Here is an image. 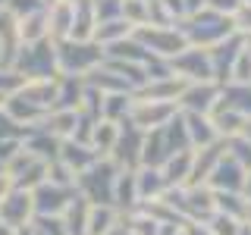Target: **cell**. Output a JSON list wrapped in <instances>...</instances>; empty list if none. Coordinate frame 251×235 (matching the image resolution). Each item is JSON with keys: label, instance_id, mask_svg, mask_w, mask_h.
Wrapping results in <instances>:
<instances>
[{"label": "cell", "instance_id": "2", "mask_svg": "<svg viewBox=\"0 0 251 235\" xmlns=\"http://www.w3.org/2000/svg\"><path fill=\"white\" fill-rule=\"evenodd\" d=\"M107 60V50L98 41H75V38H66L57 50V63L66 69V75H88L100 63Z\"/></svg>", "mask_w": 251, "mask_h": 235}, {"label": "cell", "instance_id": "22", "mask_svg": "<svg viewBox=\"0 0 251 235\" xmlns=\"http://www.w3.org/2000/svg\"><path fill=\"white\" fill-rule=\"evenodd\" d=\"M245 226H251V204H248V213H245Z\"/></svg>", "mask_w": 251, "mask_h": 235}, {"label": "cell", "instance_id": "6", "mask_svg": "<svg viewBox=\"0 0 251 235\" xmlns=\"http://www.w3.org/2000/svg\"><path fill=\"white\" fill-rule=\"evenodd\" d=\"M179 113L176 104H167V100H145V97H132V107H129V119L135 129L141 132H151V129H160L167 125L173 116Z\"/></svg>", "mask_w": 251, "mask_h": 235}, {"label": "cell", "instance_id": "20", "mask_svg": "<svg viewBox=\"0 0 251 235\" xmlns=\"http://www.w3.org/2000/svg\"><path fill=\"white\" fill-rule=\"evenodd\" d=\"M182 3H185V19H188V16L201 13L204 6H207V0H182Z\"/></svg>", "mask_w": 251, "mask_h": 235}, {"label": "cell", "instance_id": "4", "mask_svg": "<svg viewBox=\"0 0 251 235\" xmlns=\"http://www.w3.org/2000/svg\"><path fill=\"white\" fill-rule=\"evenodd\" d=\"M132 35H135L138 41L145 44L154 57H160V60H173L176 53H182L188 47L185 31L176 28V25H141V28L132 31Z\"/></svg>", "mask_w": 251, "mask_h": 235}, {"label": "cell", "instance_id": "19", "mask_svg": "<svg viewBox=\"0 0 251 235\" xmlns=\"http://www.w3.org/2000/svg\"><path fill=\"white\" fill-rule=\"evenodd\" d=\"M242 6H245V0H207V10H214L220 16H232V19Z\"/></svg>", "mask_w": 251, "mask_h": 235}, {"label": "cell", "instance_id": "18", "mask_svg": "<svg viewBox=\"0 0 251 235\" xmlns=\"http://www.w3.org/2000/svg\"><path fill=\"white\" fill-rule=\"evenodd\" d=\"M94 16H98V22L123 19V0H94Z\"/></svg>", "mask_w": 251, "mask_h": 235}, {"label": "cell", "instance_id": "17", "mask_svg": "<svg viewBox=\"0 0 251 235\" xmlns=\"http://www.w3.org/2000/svg\"><path fill=\"white\" fill-rule=\"evenodd\" d=\"M207 229L214 232V235H239L242 232V219H235V216H229V213H217L207 219Z\"/></svg>", "mask_w": 251, "mask_h": 235}, {"label": "cell", "instance_id": "12", "mask_svg": "<svg viewBox=\"0 0 251 235\" xmlns=\"http://www.w3.org/2000/svg\"><path fill=\"white\" fill-rule=\"evenodd\" d=\"M192 163H195V151H179L173 154L167 163L160 166L163 179H167V185H188V179H192Z\"/></svg>", "mask_w": 251, "mask_h": 235}, {"label": "cell", "instance_id": "13", "mask_svg": "<svg viewBox=\"0 0 251 235\" xmlns=\"http://www.w3.org/2000/svg\"><path fill=\"white\" fill-rule=\"evenodd\" d=\"M116 219H120V213H116L113 204H91L85 235H110V229L116 226Z\"/></svg>", "mask_w": 251, "mask_h": 235}, {"label": "cell", "instance_id": "15", "mask_svg": "<svg viewBox=\"0 0 251 235\" xmlns=\"http://www.w3.org/2000/svg\"><path fill=\"white\" fill-rule=\"evenodd\" d=\"M220 100L223 104H229L232 110H239L245 119H251V85H223V94H220Z\"/></svg>", "mask_w": 251, "mask_h": 235}, {"label": "cell", "instance_id": "21", "mask_svg": "<svg viewBox=\"0 0 251 235\" xmlns=\"http://www.w3.org/2000/svg\"><path fill=\"white\" fill-rule=\"evenodd\" d=\"M242 198H245V201L251 204V169L245 172V185H242Z\"/></svg>", "mask_w": 251, "mask_h": 235}, {"label": "cell", "instance_id": "1", "mask_svg": "<svg viewBox=\"0 0 251 235\" xmlns=\"http://www.w3.org/2000/svg\"><path fill=\"white\" fill-rule=\"evenodd\" d=\"M182 31H185V38H188L192 47H214V44L223 41V38L235 35V19L232 16H220V13L204 6L201 13L188 16L182 22Z\"/></svg>", "mask_w": 251, "mask_h": 235}, {"label": "cell", "instance_id": "10", "mask_svg": "<svg viewBox=\"0 0 251 235\" xmlns=\"http://www.w3.org/2000/svg\"><path fill=\"white\" fill-rule=\"evenodd\" d=\"M38 198V210H41V213H50V216H57V213H63V210L69 207V204L75 201V194L69 191V188H63V185H44L41 191L35 194Z\"/></svg>", "mask_w": 251, "mask_h": 235}, {"label": "cell", "instance_id": "9", "mask_svg": "<svg viewBox=\"0 0 251 235\" xmlns=\"http://www.w3.org/2000/svg\"><path fill=\"white\" fill-rule=\"evenodd\" d=\"M182 119H185V129H188L192 151L220 141V132H217V125H214V119H210L207 113H188V110H182Z\"/></svg>", "mask_w": 251, "mask_h": 235}, {"label": "cell", "instance_id": "16", "mask_svg": "<svg viewBox=\"0 0 251 235\" xmlns=\"http://www.w3.org/2000/svg\"><path fill=\"white\" fill-rule=\"evenodd\" d=\"M22 207H25V216H28V210H31V198H28V194H16V198H10L3 204V219L10 223V229H19Z\"/></svg>", "mask_w": 251, "mask_h": 235}, {"label": "cell", "instance_id": "3", "mask_svg": "<svg viewBox=\"0 0 251 235\" xmlns=\"http://www.w3.org/2000/svg\"><path fill=\"white\" fill-rule=\"evenodd\" d=\"M116 176H120V166H116L110 157H100L94 166H88L85 172H78L75 182L82 188V198L91 204H113V185Z\"/></svg>", "mask_w": 251, "mask_h": 235}, {"label": "cell", "instance_id": "8", "mask_svg": "<svg viewBox=\"0 0 251 235\" xmlns=\"http://www.w3.org/2000/svg\"><path fill=\"white\" fill-rule=\"evenodd\" d=\"M245 166H242L235 157L226 151V157L217 163V169L210 172V179H207V185L214 188V191H239L242 194V185H245Z\"/></svg>", "mask_w": 251, "mask_h": 235}, {"label": "cell", "instance_id": "5", "mask_svg": "<svg viewBox=\"0 0 251 235\" xmlns=\"http://www.w3.org/2000/svg\"><path fill=\"white\" fill-rule=\"evenodd\" d=\"M170 69L182 82H214V66H210L207 47H192L188 44L182 53L170 60Z\"/></svg>", "mask_w": 251, "mask_h": 235}, {"label": "cell", "instance_id": "7", "mask_svg": "<svg viewBox=\"0 0 251 235\" xmlns=\"http://www.w3.org/2000/svg\"><path fill=\"white\" fill-rule=\"evenodd\" d=\"M220 94H223V85L217 82H185L176 104L179 110H188V113H210L217 107Z\"/></svg>", "mask_w": 251, "mask_h": 235}, {"label": "cell", "instance_id": "11", "mask_svg": "<svg viewBox=\"0 0 251 235\" xmlns=\"http://www.w3.org/2000/svg\"><path fill=\"white\" fill-rule=\"evenodd\" d=\"M98 160H100V154L94 151L91 144H85V141H75V144H73V141H66V144H63V163H66L75 176H78V172H85L88 166H94Z\"/></svg>", "mask_w": 251, "mask_h": 235}, {"label": "cell", "instance_id": "14", "mask_svg": "<svg viewBox=\"0 0 251 235\" xmlns=\"http://www.w3.org/2000/svg\"><path fill=\"white\" fill-rule=\"evenodd\" d=\"M113 204L116 207H135L138 201V185H135V169H120L113 185Z\"/></svg>", "mask_w": 251, "mask_h": 235}]
</instances>
